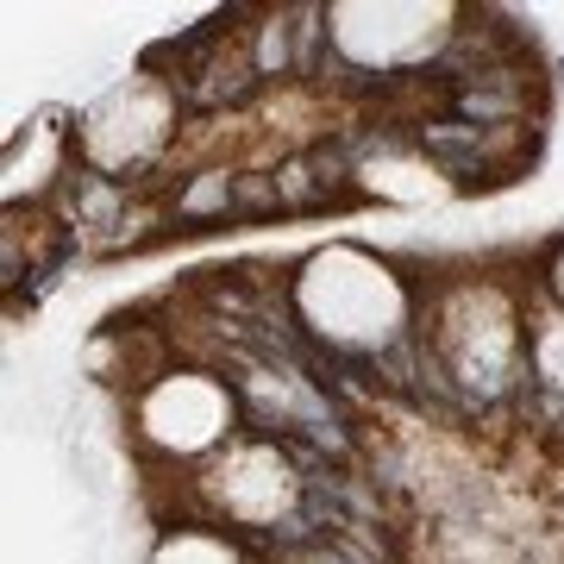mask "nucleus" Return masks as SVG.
<instances>
[{
  "instance_id": "1",
  "label": "nucleus",
  "mask_w": 564,
  "mask_h": 564,
  "mask_svg": "<svg viewBox=\"0 0 564 564\" xmlns=\"http://www.w3.org/2000/svg\"><path fill=\"white\" fill-rule=\"evenodd\" d=\"M276 207H282L276 176H239L232 182V214H276Z\"/></svg>"
}]
</instances>
